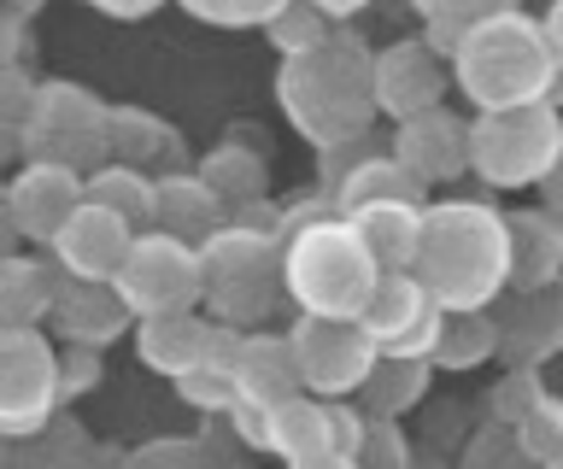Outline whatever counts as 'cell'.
Wrapping results in <instances>:
<instances>
[{
	"instance_id": "16",
	"label": "cell",
	"mask_w": 563,
	"mask_h": 469,
	"mask_svg": "<svg viewBox=\"0 0 563 469\" xmlns=\"http://www.w3.org/2000/svg\"><path fill=\"white\" fill-rule=\"evenodd\" d=\"M130 241H135V223L130 217H118L112 205H100V200H88L59 223V235L47 241V253H53V265H59L65 276H95V282H112L118 265H123V253H130Z\"/></svg>"
},
{
	"instance_id": "15",
	"label": "cell",
	"mask_w": 563,
	"mask_h": 469,
	"mask_svg": "<svg viewBox=\"0 0 563 469\" xmlns=\"http://www.w3.org/2000/svg\"><path fill=\"white\" fill-rule=\"evenodd\" d=\"M394 159L411 170L422 188L457 182L470 170V118H457L446 100H434L429 112L399 118L394 124Z\"/></svg>"
},
{
	"instance_id": "17",
	"label": "cell",
	"mask_w": 563,
	"mask_h": 469,
	"mask_svg": "<svg viewBox=\"0 0 563 469\" xmlns=\"http://www.w3.org/2000/svg\"><path fill=\"white\" fill-rule=\"evenodd\" d=\"M47 323L65 346H95V353H106L123 335H135V311L123 305L118 282H95V276H59Z\"/></svg>"
},
{
	"instance_id": "35",
	"label": "cell",
	"mask_w": 563,
	"mask_h": 469,
	"mask_svg": "<svg viewBox=\"0 0 563 469\" xmlns=\"http://www.w3.org/2000/svg\"><path fill=\"white\" fill-rule=\"evenodd\" d=\"M545 393V381L534 364H510V370L493 381V416H505V423H517V416L534 405V399Z\"/></svg>"
},
{
	"instance_id": "26",
	"label": "cell",
	"mask_w": 563,
	"mask_h": 469,
	"mask_svg": "<svg viewBox=\"0 0 563 469\" xmlns=\"http://www.w3.org/2000/svg\"><path fill=\"white\" fill-rule=\"evenodd\" d=\"M88 200L112 205L118 217H130L135 230L153 223V200H158V177H147V165H130V159H100L95 170L82 177Z\"/></svg>"
},
{
	"instance_id": "25",
	"label": "cell",
	"mask_w": 563,
	"mask_h": 469,
	"mask_svg": "<svg viewBox=\"0 0 563 469\" xmlns=\"http://www.w3.org/2000/svg\"><path fill=\"white\" fill-rule=\"evenodd\" d=\"M429 381H434V364L429 358H394V353H382L376 370H369V381L358 388V399H364L369 416H405L411 405L429 399Z\"/></svg>"
},
{
	"instance_id": "31",
	"label": "cell",
	"mask_w": 563,
	"mask_h": 469,
	"mask_svg": "<svg viewBox=\"0 0 563 469\" xmlns=\"http://www.w3.org/2000/svg\"><path fill=\"white\" fill-rule=\"evenodd\" d=\"M258 30L271 36L276 54H299V47L323 42L329 30H334V19H329L323 7H311V0H282V7H276V12H271V19H264Z\"/></svg>"
},
{
	"instance_id": "21",
	"label": "cell",
	"mask_w": 563,
	"mask_h": 469,
	"mask_svg": "<svg viewBox=\"0 0 563 469\" xmlns=\"http://www.w3.org/2000/svg\"><path fill=\"white\" fill-rule=\"evenodd\" d=\"M358 223V235L369 241V253L382 258V270H411L417 241H422V194H387V200H364L346 212Z\"/></svg>"
},
{
	"instance_id": "6",
	"label": "cell",
	"mask_w": 563,
	"mask_h": 469,
	"mask_svg": "<svg viewBox=\"0 0 563 469\" xmlns=\"http://www.w3.org/2000/svg\"><path fill=\"white\" fill-rule=\"evenodd\" d=\"M563 153V107L558 100H528V107H493L470 118V170L475 182L517 194L540 188Z\"/></svg>"
},
{
	"instance_id": "39",
	"label": "cell",
	"mask_w": 563,
	"mask_h": 469,
	"mask_svg": "<svg viewBox=\"0 0 563 469\" xmlns=\"http://www.w3.org/2000/svg\"><path fill=\"white\" fill-rule=\"evenodd\" d=\"M95 381H100V353H95V346H65L59 340V393L82 399Z\"/></svg>"
},
{
	"instance_id": "43",
	"label": "cell",
	"mask_w": 563,
	"mask_h": 469,
	"mask_svg": "<svg viewBox=\"0 0 563 469\" xmlns=\"http://www.w3.org/2000/svg\"><path fill=\"white\" fill-rule=\"evenodd\" d=\"M24 54V19L12 12V0L0 7V59H18Z\"/></svg>"
},
{
	"instance_id": "38",
	"label": "cell",
	"mask_w": 563,
	"mask_h": 469,
	"mask_svg": "<svg viewBox=\"0 0 563 469\" xmlns=\"http://www.w3.org/2000/svg\"><path fill=\"white\" fill-rule=\"evenodd\" d=\"M470 464H522V440H517V423H505V416H493V423L470 440L464 451Z\"/></svg>"
},
{
	"instance_id": "7",
	"label": "cell",
	"mask_w": 563,
	"mask_h": 469,
	"mask_svg": "<svg viewBox=\"0 0 563 469\" xmlns=\"http://www.w3.org/2000/svg\"><path fill=\"white\" fill-rule=\"evenodd\" d=\"M264 451L299 469H346L364 451V411L323 393H288L264 405Z\"/></svg>"
},
{
	"instance_id": "47",
	"label": "cell",
	"mask_w": 563,
	"mask_h": 469,
	"mask_svg": "<svg viewBox=\"0 0 563 469\" xmlns=\"http://www.w3.org/2000/svg\"><path fill=\"white\" fill-rule=\"evenodd\" d=\"M12 241H18V230H12V212H7V182H0V253H12Z\"/></svg>"
},
{
	"instance_id": "28",
	"label": "cell",
	"mask_w": 563,
	"mask_h": 469,
	"mask_svg": "<svg viewBox=\"0 0 563 469\" xmlns=\"http://www.w3.org/2000/svg\"><path fill=\"white\" fill-rule=\"evenodd\" d=\"M106 142H112V159H130V165H158L176 153V130L165 118L141 112V107H112L106 112Z\"/></svg>"
},
{
	"instance_id": "33",
	"label": "cell",
	"mask_w": 563,
	"mask_h": 469,
	"mask_svg": "<svg viewBox=\"0 0 563 469\" xmlns=\"http://www.w3.org/2000/svg\"><path fill=\"white\" fill-rule=\"evenodd\" d=\"M176 7L200 24H218V30H258L282 0H176Z\"/></svg>"
},
{
	"instance_id": "41",
	"label": "cell",
	"mask_w": 563,
	"mask_h": 469,
	"mask_svg": "<svg viewBox=\"0 0 563 469\" xmlns=\"http://www.w3.org/2000/svg\"><path fill=\"white\" fill-rule=\"evenodd\" d=\"M88 7H95L100 19L135 24V19H153V12H158V7H170V0H88Z\"/></svg>"
},
{
	"instance_id": "32",
	"label": "cell",
	"mask_w": 563,
	"mask_h": 469,
	"mask_svg": "<svg viewBox=\"0 0 563 469\" xmlns=\"http://www.w3.org/2000/svg\"><path fill=\"white\" fill-rule=\"evenodd\" d=\"M517 440H522L528 464H563V399L558 393H540L517 416Z\"/></svg>"
},
{
	"instance_id": "29",
	"label": "cell",
	"mask_w": 563,
	"mask_h": 469,
	"mask_svg": "<svg viewBox=\"0 0 563 469\" xmlns=\"http://www.w3.org/2000/svg\"><path fill=\"white\" fill-rule=\"evenodd\" d=\"M200 177L223 194V205H241V200H264V188H271V170H264V159L253 147L241 142H223L211 147L200 159Z\"/></svg>"
},
{
	"instance_id": "45",
	"label": "cell",
	"mask_w": 563,
	"mask_h": 469,
	"mask_svg": "<svg viewBox=\"0 0 563 469\" xmlns=\"http://www.w3.org/2000/svg\"><path fill=\"white\" fill-rule=\"evenodd\" d=\"M12 159H24V130L0 124V165H12Z\"/></svg>"
},
{
	"instance_id": "9",
	"label": "cell",
	"mask_w": 563,
	"mask_h": 469,
	"mask_svg": "<svg viewBox=\"0 0 563 469\" xmlns=\"http://www.w3.org/2000/svg\"><path fill=\"white\" fill-rule=\"evenodd\" d=\"M118 293L135 317H165V311H194L206 305V270H200V247L170 230H135L130 253L118 265Z\"/></svg>"
},
{
	"instance_id": "4",
	"label": "cell",
	"mask_w": 563,
	"mask_h": 469,
	"mask_svg": "<svg viewBox=\"0 0 563 469\" xmlns=\"http://www.w3.org/2000/svg\"><path fill=\"white\" fill-rule=\"evenodd\" d=\"M446 65L475 112L552 100L558 89V54L545 42V24L528 19L522 7H499L457 24L446 42Z\"/></svg>"
},
{
	"instance_id": "2",
	"label": "cell",
	"mask_w": 563,
	"mask_h": 469,
	"mask_svg": "<svg viewBox=\"0 0 563 469\" xmlns=\"http://www.w3.org/2000/svg\"><path fill=\"white\" fill-rule=\"evenodd\" d=\"M369 47L364 36H352L346 24H334L323 42L282 54L276 65V107L294 124V135L323 153L364 142V130L376 124V89H369Z\"/></svg>"
},
{
	"instance_id": "8",
	"label": "cell",
	"mask_w": 563,
	"mask_h": 469,
	"mask_svg": "<svg viewBox=\"0 0 563 469\" xmlns=\"http://www.w3.org/2000/svg\"><path fill=\"white\" fill-rule=\"evenodd\" d=\"M106 100L82 82H35L30 118H24V159H59L70 170H95L100 159H112V142H106Z\"/></svg>"
},
{
	"instance_id": "36",
	"label": "cell",
	"mask_w": 563,
	"mask_h": 469,
	"mask_svg": "<svg viewBox=\"0 0 563 469\" xmlns=\"http://www.w3.org/2000/svg\"><path fill=\"white\" fill-rule=\"evenodd\" d=\"M358 464H387V469L411 464V446H405L399 416H369L364 411V451H358Z\"/></svg>"
},
{
	"instance_id": "11",
	"label": "cell",
	"mask_w": 563,
	"mask_h": 469,
	"mask_svg": "<svg viewBox=\"0 0 563 469\" xmlns=\"http://www.w3.org/2000/svg\"><path fill=\"white\" fill-rule=\"evenodd\" d=\"M288 340H294V364H299V388L323 393V399H358V388L382 358V346H376L364 317H317V311H299Z\"/></svg>"
},
{
	"instance_id": "12",
	"label": "cell",
	"mask_w": 563,
	"mask_h": 469,
	"mask_svg": "<svg viewBox=\"0 0 563 469\" xmlns=\"http://www.w3.org/2000/svg\"><path fill=\"white\" fill-rule=\"evenodd\" d=\"M452 65L446 47L434 36H399L369 54V89H376V118H417L429 112L434 100H446Z\"/></svg>"
},
{
	"instance_id": "48",
	"label": "cell",
	"mask_w": 563,
	"mask_h": 469,
	"mask_svg": "<svg viewBox=\"0 0 563 469\" xmlns=\"http://www.w3.org/2000/svg\"><path fill=\"white\" fill-rule=\"evenodd\" d=\"M12 7H30V0H12Z\"/></svg>"
},
{
	"instance_id": "24",
	"label": "cell",
	"mask_w": 563,
	"mask_h": 469,
	"mask_svg": "<svg viewBox=\"0 0 563 469\" xmlns=\"http://www.w3.org/2000/svg\"><path fill=\"white\" fill-rule=\"evenodd\" d=\"M59 265L30 253H0V323H47L53 293H59Z\"/></svg>"
},
{
	"instance_id": "42",
	"label": "cell",
	"mask_w": 563,
	"mask_h": 469,
	"mask_svg": "<svg viewBox=\"0 0 563 469\" xmlns=\"http://www.w3.org/2000/svg\"><path fill=\"white\" fill-rule=\"evenodd\" d=\"M540 24H545V42H552V54H558V89H552V100L563 107V0H552V7L540 12Z\"/></svg>"
},
{
	"instance_id": "46",
	"label": "cell",
	"mask_w": 563,
	"mask_h": 469,
	"mask_svg": "<svg viewBox=\"0 0 563 469\" xmlns=\"http://www.w3.org/2000/svg\"><path fill=\"white\" fill-rule=\"evenodd\" d=\"M311 7H323L334 24H346V19H358V12L369 7V0H311Z\"/></svg>"
},
{
	"instance_id": "14",
	"label": "cell",
	"mask_w": 563,
	"mask_h": 469,
	"mask_svg": "<svg viewBox=\"0 0 563 469\" xmlns=\"http://www.w3.org/2000/svg\"><path fill=\"white\" fill-rule=\"evenodd\" d=\"M82 170H70L59 159H24L7 177V212H12V230L18 241H35L47 247L59 235V223L82 205Z\"/></svg>"
},
{
	"instance_id": "44",
	"label": "cell",
	"mask_w": 563,
	"mask_h": 469,
	"mask_svg": "<svg viewBox=\"0 0 563 469\" xmlns=\"http://www.w3.org/2000/svg\"><path fill=\"white\" fill-rule=\"evenodd\" d=\"M540 194H545V212H558L563 217V153H558V165H552V177L540 182Z\"/></svg>"
},
{
	"instance_id": "20",
	"label": "cell",
	"mask_w": 563,
	"mask_h": 469,
	"mask_svg": "<svg viewBox=\"0 0 563 469\" xmlns=\"http://www.w3.org/2000/svg\"><path fill=\"white\" fill-rule=\"evenodd\" d=\"M229 364H235L241 399L246 405H276V399L299 393V364H294V340L288 335H258V328H235V346H229Z\"/></svg>"
},
{
	"instance_id": "37",
	"label": "cell",
	"mask_w": 563,
	"mask_h": 469,
	"mask_svg": "<svg viewBox=\"0 0 563 469\" xmlns=\"http://www.w3.org/2000/svg\"><path fill=\"white\" fill-rule=\"evenodd\" d=\"M30 100H35V77L24 71V59H0V124L24 130Z\"/></svg>"
},
{
	"instance_id": "5",
	"label": "cell",
	"mask_w": 563,
	"mask_h": 469,
	"mask_svg": "<svg viewBox=\"0 0 563 469\" xmlns=\"http://www.w3.org/2000/svg\"><path fill=\"white\" fill-rule=\"evenodd\" d=\"M206 311L229 328H258L282 300V212L271 200H241L200 241Z\"/></svg>"
},
{
	"instance_id": "23",
	"label": "cell",
	"mask_w": 563,
	"mask_h": 469,
	"mask_svg": "<svg viewBox=\"0 0 563 469\" xmlns=\"http://www.w3.org/2000/svg\"><path fill=\"white\" fill-rule=\"evenodd\" d=\"M510 217V288H540L563 276V217L558 212H505Z\"/></svg>"
},
{
	"instance_id": "18",
	"label": "cell",
	"mask_w": 563,
	"mask_h": 469,
	"mask_svg": "<svg viewBox=\"0 0 563 469\" xmlns=\"http://www.w3.org/2000/svg\"><path fill=\"white\" fill-rule=\"evenodd\" d=\"M235 340V328L218 317H200V311H165V317H135V358L147 364L153 376L176 381L183 370H194L200 358L223 353Z\"/></svg>"
},
{
	"instance_id": "27",
	"label": "cell",
	"mask_w": 563,
	"mask_h": 469,
	"mask_svg": "<svg viewBox=\"0 0 563 469\" xmlns=\"http://www.w3.org/2000/svg\"><path fill=\"white\" fill-rule=\"evenodd\" d=\"M487 358H499V317H493V305L487 311H446L440 340L429 353L434 370L457 376V370H475V364H487Z\"/></svg>"
},
{
	"instance_id": "34",
	"label": "cell",
	"mask_w": 563,
	"mask_h": 469,
	"mask_svg": "<svg viewBox=\"0 0 563 469\" xmlns=\"http://www.w3.org/2000/svg\"><path fill=\"white\" fill-rule=\"evenodd\" d=\"M411 7L422 12V24H429V36L446 47L457 24L482 19V12H499V7H522V0H411Z\"/></svg>"
},
{
	"instance_id": "19",
	"label": "cell",
	"mask_w": 563,
	"mask_h": 469,
	"mask_svg": "<svg viewBox=\"0 0 563 469\" xmlns=\"http://www.w3.org/2000/svg\"><path fill=\"white\" fill-rule=\"evenodd\" d=\"M558 353H563V276L540 288H510V305L499 311V358L540 370Z\"/></svg>"
},
{
	"instance_id": "1",
	"label": "cell",
	"mask_w": 563,
	"mask_h": 469,
	"mask_svg": "<svg viewBox=\"0 0 563 469\" xmlns=\"http://www.w3.org/2000/svg\"><path fill=\"white\" fill-rule=\"evenodd\" d=\"M382 282V258L369 253L334 194L282 212V293L317 317H364Z\"/></svg>"
},
{
	"instance_id": "10",
	"label": "cell",
	"mask_w": 563,
	"mask_h": 469,
	"mask_svg": "<svg viewBox=\"0 0 563 469\" xmlns=\"http://www.w3.org/2000/svg\"><path fill=\"white\" fill-rule=\"evenodd\" d=\"M59 405V346L47 323H0V440L42 428Z\"/></svg>"
},
{
	"instance_id": "13",
	"label": "cell",
	"mask_w": 563,
	"mask_h": 469,
	"mask_svg": "<svg viewBox=\"0 0 563 469\" xmlns=\"http://www.w3.org/2000/svg\"><path fill=\"white\" fill-rule=\"evenodd\" d=\"M364 323H369V335H376L382 353L429 358L434 340H440V323H446V305L422 288L417 270H382V282L364 305Z\"/></svg>"
},
{
	"instance_id": "30",
	"label": "cell",
	"mask_w": 563,
	"mask_h": 469,
	"mask_svg": "<svg viewBox=\"0 0 563 469\" xmlns=\"http://www.w3.org/2000/svg\"><path fill=\"white\" fill-rule=\"evenodd\" d=\"M229 346H235V340H229ZM229 346H223V353H211V358H200L194 370L176 376V399H183V405L206 411V416H229V411H235L241 381H235V364H229Z\"/></svg>"
},
{
	"instance_id": "22",
	"label": "cell",
	"mask_w": 563,
	"mask_h": 469,
	"mask_svg": "<svg viewBox=\"0 0 563 469\" xmlns=\"http://www.w3.org/2000/svg\"><path fill=\"white\" fill-rule=\"evenodd\" d=\"M223 217H229V205H223V194L200 177V170H165V177H158V200H153L158 230H170V235H183V241L200 247Z\"/></svg>"
},
{
	"instance_id": "3",
	"label": "cell",
	"mask_w": 563,
	"mask_h": 469,
	"mask_svg": "<svg viewBox=\"0 0 563 469\" xmlns=\"http://www.w3.org/2000/svg\"><path fill=\"white\" fill-rule=\"evenodd\" d=\"M411 270L446 311H487L510 293V217L493 200L422 205V241Z\"/></svg>"
},
{
	"instance_id": "40",
	"label": "cell",
	"mask_w": 563,
	"mask_h": 469,
	"mask_svg": "<svg viewBox=\"0 0 563 469\" xmlns=\"http://www.w3.org/2000/svg\"><path fill=\"white\" fill-rule=\"evenodd\" d=\"M206 446L200 440H147L130 451V464H147V469H170V464H200Z\"/></svg>"
}]
</instances>
